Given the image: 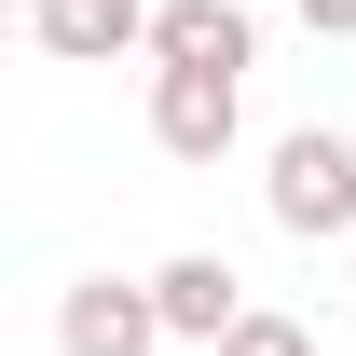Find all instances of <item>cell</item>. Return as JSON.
Returning <instances> with one entry per match:
<instances>
[{"instance_id": "1", "label": "cell", "mask_w": 356, "mask_h": 356, "mask_svg": "<svg viewBox=\"0 0 356 356\" xmlns=\"http://www.w3.org/2000/svg\"><path fill=\"white\" fill-rule=\"evenodd\" d=\"M274 220L288 233H356V137L343 124H302L274 151Z\"/></svg>"}, {"instance_id": "2", "label": "cell", "mask_w": 356, "mask_h": 356, "mask_svg": "<svg viewBox=\"0 0 356 356\" xmlns=\"http://www.w3.org/2000/svg\"><path fill=\"white\" fill-rule=\"evenodd\" d=\"M233 124H247V83H206V69H165L151 83V137H165L178 165H220Z\"/></svg>"}, {"instance_id": "3", "label": "cell", "mask_w": 356, "mask_h": 356, "mask_svg": "<svg viewBox=\"0 0 356 356\" xmlns=\"http://www.w3.org/2000/svg\"><path fill=\"white\" fill-rule=\"evenodd\" d=\"M55 343H69V356H151V343H165V302L124 288V274H83L69 315H55Z\"/></svg>"}, {"instance_id": "4", "label": "cell", "mask_w": 356, "mask_h": 356, "mask_svg": "<svg viewBox=\"0 0 356 356\" xmlns=\"http://www.w3.org/2000/svg\"><path fill=\"white\" fill-rule=\"evenodd\" d=\"M151 302H165V329H178V343H206V356L247 329V288H233V261H206V247H178V261L151 274Z\"/></svg>"}, {"instance_id": "5", "label": "cell", "mask_w": 356, "mask_h": 356, "mask_svg": "<svg viewBox=\"0 0 356 356\" xmlns=\"http://www.w3.org/2000/svg\"><path fill=\"white\" fill-rule=\"evenodd\" d=\"M151 55L165 69H206V83H247V0H165L151 14Z\"/></svg>"}, {"instance_id": "6", "label": "cell", "mask_w": 356, "mask_h": 356, "mask_svg": "<svg viewBox=\"0 0 356 356\" xmlns=\"http://www.w3.org/2000/svg\"><path fill=\"white\" fill-rule=\"evenodd\" d=\"M28 28H42V55H124L151 42V0H42Z\"/></svg>"}, {"instance_id": "7", "label": "cell", "mask_w": 356, "mask_h": 356, "mask_svg": "<svg viewBox=\"0 0 356 356\" xmlns=\"http://www.w3.org/2000/svg\"><path fill=\"white\" fill-rule=\"evenodd\" d=\"M220 356H315V343H302V315H247Z\"/></svg>"}, {"instance_id": "8", "label": "cell", "mask_w": 356, "mask_h": 356, "mask_svg": "<svg viewBox=\"0 0 356 356\" xmlns=\"http://www.w3.org/2000/svg\"><path fill=\"white\" fill-rule=\"evenodd\" d=\"M302 14H315V28H329V42H356V0H302Z\"/></svg>"}]
</instances>
